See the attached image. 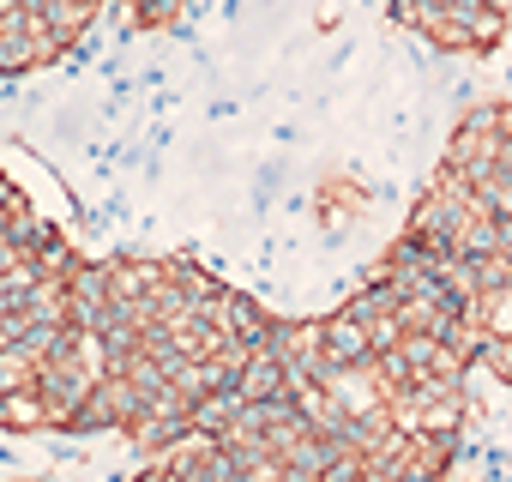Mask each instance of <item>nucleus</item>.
Listing matches in <instances>:
<instances>
[{"mask_svg":"<svg viewBox=\"0 0 512 482\" xmlns=\"http://www.w3.org/2000/svg\"><path fill=\"white\" fill-rule=\"evenodd\" d=\"M127 7H133V25H139V31H163V25L181 19L187 0H127Z\"/></svg>","mask_w":512,"mask_h":482,"instance_id":"nucleus-1","label":"nucleus"}]
</instances>
